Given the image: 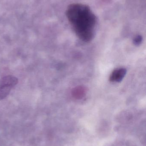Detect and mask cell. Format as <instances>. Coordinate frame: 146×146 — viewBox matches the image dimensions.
I'll return each instance as SVG.
<instances>
[{
  "instance_id": "cell-1",
  "label": "cell",
  "mask_w": 146,
  "mask_h": 146,
  "mask_svg": "<svg viewBox=\"0 0 146 146\" xmlns=\"http://www.w3.org/2000/svg\"><path fill=\"white\" fill-rule=\"evenodd\" d=\"M66 14L76 35L81 39L87 42L93 38L97 17L88 6L81 3L70 4Z\"/></svg>"
},
{
  "instance_id": "cell-2",
  "label": "cell",
  "mask_w": 146,
  "mask_h": 146,
  "mask_svg": "<svg viewBox=\"0 0 146 146\" xmlns=\"http://www.w3.org/2000/svg\"><path fill=\"white\" fill-rule=\"evenodd\" d=\"M127 73L125 68H121L116 69L111 73L110 80L113 82H120L122 80Z\"/></svg>"
},
{
  "instance_id": "cell-3",
  "label": "cell",
  "mask_w": 146,
  "mask_h": 146,
  "mask_svg": "<svg viewBox=\"0 0 146 146\" xmlns=\"http://www.w3.org/2000/svg\"><path fill=\"white\" fill-rule=\"evenodd\" d=\"M18 82V80L13 76H6L2 78L0 82V86H5L13 88Z\"/></svg>"
},
{
  "instance_id": "cell-4",
  "label": "cell",
  "mask_w": 146,
  "mask_h": 146,
  "mask_svg": "<svg viewBox=\"0 0 146 146\" xmlns=\"http://www.w3.org/2000/svg\"><path fill=\"white\" fill-rule=\"evenodd\" d=\"M12 88L5 86H0V100L5 99L9 94Z\"/></svg>"
},
{
  "instance_id": "cell-5",
  "label": "cell",
  "mask_w": 146,
  "mask_h": 146,
  "mask_svg": "<svg viewBox=\"0 0 146 146\" xmlns=\"http://www.w3.org/2000/svg\"><path fill=\"white\" fill-rule=\"evenodd\" d=\"M142 41V37L140 36H137L134 40V43L136 45H139Z\"/></svg>"
}]
</instances>
